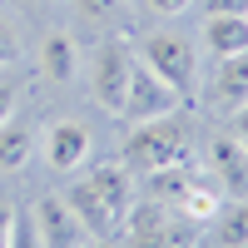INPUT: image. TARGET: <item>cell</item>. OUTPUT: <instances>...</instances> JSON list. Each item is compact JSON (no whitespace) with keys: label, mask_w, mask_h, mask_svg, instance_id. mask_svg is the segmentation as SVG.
<instances>
[{"label":"cell","mask_w":248,"mask_h":248,"mask_svg":"<svg viewBox=\"0 0 248 248\" xmlns=\"http://www.w3.org/2000/svg\"><path fill=\"white\" fill-rule=\"evenodd\" d=\"M194 149V134L179 114H159V119H144L129 129L124 139V169L129 174H154V169H169V164H189Z\"/></svg>","instance_id":"obj_1"},{"label":"cell","mask_w":248,"mask_h":248,"mask_svg":"<svg viewBox=\"0 0 248 248\" xmlns=\"http://www.w3.org/2000/svg\"><path fill=\"white\" fill-rule=\"evenodd\" d=\"M139 60L164 79V85H174L184 99L199 94V45L184 30H154V35H144Z\"/></svg>","instance_id":"obj_2"},{"label":"cell","mask_w":248,"mask_h":248,"mask_svg":"<svg viewBox=\"0 0 248 248\" xmlns=\"http://www.w3.org/2000/svg\"><path fill=\"white\" fill-rule=\"evenodd\" d=\"M129 70H134V55L124 40H105L94 55H90V94L99 109L119 114L124 109V90H129Z\"/></svg>","instance_id":"obj_3"},{"label":"cell","mask_w":248,"mask_h":248,"mask_svg":"<svg viewBox=\"0 0 248 248\" xmlns=\"http://www.w3.org/2000/svg\"><path fill=\"white\" fill-rule=\"evenodd\" d=\"M179 90L174 85H164V79L144 65V60H134V70H129V90H124V109L119 119H129V124H144V119H159V114H174L179 109Z\"/></svg>","instance_id":"obj_4"},{"label":"cell","mask_w":248,"mask_h":248,"mask_svg":"<svg viewBox=\"0 0 248 248\" xmlns=\"http://www.w3.org/2000/svg\"><path fill=\"white\" fill-rule=\"evenodd\" d=\"M40 149H45V164L55 174H75L79 164L90 159L94 149V139H90V124H79V119H55L45 139H40Z\"/></svg>","instance_id":"obj_5"},{"label":"cell","mask_w":248,"mask_h":248,"mask_svg":"<svg viewBox=\"0 0 248 248\" xmlns=\"http://www.w3.org/2000/svg\"><path fill=\"white\" fill-rule=\"evenodd\" d=\"M243 105H248V50L218 60V70L209 75V85H203V109L209 114H233Z\"/></svg>","instance_id":"obj_6"},{"label":"cell","mask_w":248,"mask_h":248,"mask_svg":"<svg viewBox=\"0 0 248 248\" xmlns=\"http://www.w3.org/2000/svg\"><path fill=\"white\" fill-rule=\"evenodd\" d=\"M35 229H40V243H45V248H79L90 238V229L79 223V214L60 194H45L35 203Z\"/></svg>","instance_id":"obj_7"},{"label":"cell","mask_w":248,"mask_h":248,"mask_svg":"<svg viewBox=\"0 0 248 248\" xmlns=\"http://www.w3.org/2000/svg\"><path fill=\"white\" fill-rule=\"evenodd\" d=\"M169 214L174 209H164V203L154 199H134L129 203V214H124V248H164V233H169Z\"/></svg>","instance_id":"obj_8"},{"label":"cell","mask_w":248,"mask_h":248,"mask_svg":"<svg viewBox=\"0 0 248 248\" xmlns=\"http://www.w3.org/2000/svg\"><path fill=\"white\" fill-rule=\"evenodd\" d=\"M209 164H214V174H218V184L229 189L233 199H243L248 194V144L233 134V139H214L209 144Z\"/></svg>","instance_id":"obj_9"},{"label":"cell","mask_w":248,"mask_h":248,"mask_svg":"<svg viewBox=\"0 0 248 248\" xmlns=\"http://www.w3.org/2000/svg\"><path fill=\"white\" fill-rule=\"evenodd\" d=\"M65 203H70V209L79 214V223L90 229V238H109V233L119 229V218L109 214V203L99 199V189H94L90 179H75L70 189H65Z\"/></svg>","instance_id":"obj_10"},{"label":"cell","mask_w":248,"mask_h":248,"mask_svg":"<svg viewBox=\"0 0 248 248\" xmlns=\"http://www.w3.org/2000/svg\"><path fill=\"white\" fill-rule=\"evenodd\" d=\"M85 179L99 189V199L109 203V214L124 223V214H129V203H134V174L124 169V159H119V164H94Z\"/></svg>","instance_id":"obj_11"},{"label":"cell","mask_w":248,"mask_h":248,"mask_svg":"<svg viewBox=\"0 0 248 248\" xmlns=\"http://www.w3.org/2000/svg\"><path fill=\"white\" fill-rule=\"evenodd\" d=\"M203 50L214 60H229L248 50V15H203Z\"/></svg>","instance_id":"obj_12"},{"label":"cell","mask_w":248,"mask_h":248,"mask_svg":"<svg viewBox=\"0 0 248 248\" xmlns=\"http://www.w3.org/2000/svg\"><path fill=\"white\" fill-rule=\"evenodd\" d=\"M35 149H40V134H35V124H30V119L10 114L5 124H0V174L25 169Z\"/></svg>","instance_id":"obj_13"},{"label":"cell","mask_w":248,"mask_h":248,"mask_svg":"<svg viewBox=\"0 0 248 248\" xmlns=\"http://www.w3.org/2000/svg\"><path fill=\"white\" fill-rule=\"evenodd\" d=\"M40 70H45V79H55V85H70L79 75V50H75V40L65 30H50L40 40Z\"/></svg>","instance_id":"obj_14"},{"label":"cell","mask_w":248,"mask_h":248,"mask_svg":"<svg viewBox=\"0 0 248 248\" xmlns=\"http://www.w3.org/2000/svg\"><path fill=\"white\" fill-rule=\"evenodd\" d=\"M144 199H154V203H164V209H179L184 199H189V189L199 184V174L189 169V164H169V169H154V174H144Z\"/></svg>","instance_id":"obj_15"},{"label":"cell","mask_w":248,"mask_h":248,"mask_svg":"<svg viewBox=\"0 0 248 248\" xmlns=\"http://www.w3.org/2000/svg\"><path fill=\"white\" fill-rule=\"evenodd\" d=\"M214 233H218L223 248H243V243H248V194H243L238 203H229V209L214 214Z\"/></svg>","instance_id":"obj_16"},{"label":"cell","mask_w":248,"mask_h":248,"mask_svg":"<svg viewBox=\"0 0 248 248\" xmlns=\"http://www.w3.org/2000/svg\"><path fill=\"white\" fill-rule=\"evenodd\" d=\"M199 229H203V223L184 218V214L174 209V214H169V233H164V248H199Z\"/></svg>","instance_id":"obj_17"},{"label":"cell","mask_w":248,"mask_h":248,"mask_svg":"<svg viewBox=\"0 0 248 248\" xmlns=\"http://www.w3.org/2000/svg\"><path fill=\"white\" fill-rule=\"evenodd\" d=\"M5 248H45L40 243V229H35V214H20L15 209V218H10V243Z\"/></svg>","instance_id":"obj_18"},{"label":"cell","mask_w":248,"mask_h":248,"mask_svg":"<svg viewBox=\"0 0 248 248\" xmlns=\"http://www.w3.org/2000/svg\"><path fill=\"white\" fill-rule=\"evenodd\" d=\"M20 109V79L15 75H0V124Z\"/></svg>","instance_id":"obj_19"},{"label":"cell","mask_w":248,"mask_h":248,"mask_svg":"<svg viewBox=\"0 0 248 248\" xmlns=\"http://www.w3.org/2000/svg\"><path fill=\"white\" fill-rule=\"evenodd\" d=\"M20 60V40H15V30H10V20L0 15V70H10Z\"/></svg>","instance_id":"obj_20"},{"label":"cell","mask_w":248,"mask_h":248,"mask_svg":"<svg viewBox=\"0 0 248 248\" xmlns=\"http://www.w3.org/2000/svg\"><path fill=\"white\" fill-rule=\"evenodd\" d=\"M119 5L124 0H75V10L90 15V20H109V15H119Z\"/></svg>","instance_id":"obj_21"},{"label":"cell","mask_w":248,"mask_h":248,"mask_svg":"<svg viewBox=\"0 0 248 248\" xmlns=\"http://www.w3.org/2000/svg\"><path fill=\"white\" fill-rule=\"evenodd\" d=\"M203 15H248V0H203Z\"/></svg>","instance_id":"obj_22"},{"label":"cell","mask_w":248,"mask_h":248,"mask_svg":"<svg viewBox=\"0 0 248 248\" xmlns=\"http://www.w3.org/2000/svg\"><path fill=\"white\" fill-rule=\"evenodd\" d=\"M144 5H149L154 15H184V10L194 5V0H144Z\"/></svg>","instance_id":"obj_23"},{"label":"cell","mask_w":248,"mask_h":248,"mask_svg":"<svg viewBox=\"0 0 248 248\" xmlns=\"http://www.w3.org/2000/svg\"><path fill=\"white\" fill-rule=\"evenodd\" d=\"M10 218H15V209H10V203H5V199H0V248H5V243H10Z\"/></svg>","instance_id":"obj_24"},{"label":"cell","mask_w":248,"mask_h":248,"mask_svg":"<svg viewBox=\"0 0 248 248\" xmlns=\"http://www.w3.org/2000/svg\"><path fill=\"white\" fill-rule=\"evenodd\" d=\"M233 134L248 144V105H243V109H233Z\"/></svg>","instance_id":"obj_25"},{"label":"cell","mask_w":248,"mask_h":248,"mask_svg":"<svg viewBox=\"0 0 248 248\" xmlns=\"http://www.w3.org/2000/svg\"><path fill=\"white\" fill-rule=\"evenodd\" d=\"M79 248H114V243H109V238H85Z\"/></svg>","instance_id":"obj_26"}]
</instances>
